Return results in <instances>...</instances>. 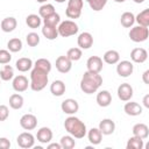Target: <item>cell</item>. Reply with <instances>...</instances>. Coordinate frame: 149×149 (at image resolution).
Instances as JSON below:
<instances>
[{
    "mask_svg": "<svg viewBox=\"0 0 149 149\" xmlns=\"http://www.w3.org/2000/svg\"><path fill=\"white\" fill-rule=\"evenodd\" d=\"M102 61L107 64H111V65L116 64L120 61V54L116 50H113V49L107 50L102 56Z\"/></svg>",
    "mask_w": 149,
    "mask_h": 149,
    "instance_id": "25",
    "label": "cell"
},
{
    "mask_svg": "<svg viewBox=\"0 0 149 149\" xmlns=\"http://www.w3.org/2000/svg\"><path fill=\"white\" fill-rule=\"evenodd\" d=\"M85 1L88 3L90 8L92 10H94V12L101 10L107 3V0H85Z\"/></svg>",
    "mask_w": 149,
    "mask_h": 149,
    "instance_id": "40",
    "label": "cell"
},
{
    "mask_svg": "<svg viewBox=\"0 0 149 149\" xmlns=\"http://www.w3.org/2000/svg\"><path fill=\"white\" fill-rule=\"evenodd\" d=\"M133 1H134L135 3H142V2L144 1V0H133Z\"/></svg>",
    "mask_w": 149,
    "mask_h": 149,
    "instance_id": "48",
    "label": "cell"
},
{
    "mask_svg": "<svg viewBox=\"0 0 149 149\" xmlns=\"http://www.w3.org/2000/svg\"><path fill=\"white\" fill-rule=\"evenodd\" d=\"M7 49L10 52H19V51H21V49H22V41L20 38H17V37L10 38L7 42Z\"/></svg>",
    "mask_w": 149,
    "mask_h": 149,
    "instance_id": "34",
    "label": "cell"
},
{
    "mask_svg": "<svg viewBox=\"0 0 149 149\" xmlns=\"http://www.w3.org/2000/svg\"><path fill=\"white\" fill-rule=\"evenodd\" d=\"M120 23L125 28H130L135 23V15L132 12H125L120 16Z\"/></svg>",
    "mask_w": 149,
    "mask_h": 149,
    "instance_id": "28",
    "label": "cell"
},
{
    "mask_svg": "<svg viewBox=\"0 0 149 149\" xmlns=\"http://www.w3.org/2000/svg\"><path fill=\"white\" fill-rule=\"evenodd\" d=\"M56 2H58V3H63V2H65V1H68V0H55Z\"/></svg>",
    "mask_w": 149,
    "mask_h": 149,
    "instance_id": "50",
    "label": "cell"
},
{
    "mask_svg": "<svg viewBox=\"0 0 149 149\" xmlns=\"http://www.w3.org/2000/svg\"><path fill=\"white\" fill-rule=\"evenodd\" d=\"M102 66H104L102 58L99 56H91L86 62V68H87V71L90 72L100 73V71L102 70Z\"/></svg>",
    "mask_w": 149,
    "mask_h": 149,
    "instance_id": "14",
    "label": "cell"
},
{
    "mask_svg": "<svg viewBox=\"0 0 149 149\" xmlns=\"http://www.w3.org/2000/svg\"><path fill=\"white\" fill-rule=\"evenodd\" d=\"M55 12H56V10H55L54 5L45 2V3H43V5L40 7V9H38V15H40L42 19H44L45 16H48V15L55 13Z\"/></svg>",
    "mask_w": 149,
    "mask_h": 149,
    "instance_id": "39",
    "label": "cell"
},
{
    "mask_svg": "<svg viewBox=\"0 0 149 149\" xmlns=\"http://www.w3.org/2000/svg\"><path fill=\"white\" fill-rule=\"evenodd\" d=\"M83 6H84V1L83 0H68L65 15L69 19H78V17H80Z\"/></svg>",
    "mask_w": 149,
    "mask_h": 149,
    "instance_id": "5",
    "label": "cell"
},
{
    "mask_svg": "<svg viewBox=\"0 0 149 149\" xmlns=\"http://www.w3.org/2000/svg\"><path fill=\"white\" fill-rule=\"evenodd\" d=\"M123 111L127 115L130 116H137L142 114V106L140 104H137L136 101H126L125 106H123Z\"/></svg>",
    "mask_w": 149,
    "mask_h": 149,
    "instance_id": "17",
    "label": "cell"
},
{
    "mask_svg": "<svg viewBox=\"0 0 149 149\" xmlns=\"http://www.w3.org/2000/svg\"><path fill=\"white\" fill-rule=\"evenodd\" d=\"M61 109L64 114H68V115H74L78 109H79V104L77 100L72 99V98H68L65 100L62 101L61 104Z\"/></svg>",
    "mask_w": 149,
    "mask_h": 149,
    "instance_id": "8",
    "label": "cell"
},
{
    "mask_svg": "<svg viewBox=\"0 0 149 149\" xmlns=\"http://www.w3.org/2000/svg\"><path fill=\"white\" fill-rule=\"evenodd\" d=\"M34 66V63L30 58L28 57H21L15 62V68L20 71V72H27L29 70H31V68Z\"/></svg>",
    "mask_w": 149,
    "mask_h": 149,
    "instance_id": "23",
    "label": "cell"
},
{
    "mask_svg": "<svg viewBox=\"0 0 149 149\" xmlns=\"http://www.w3.org/2000/svg\"><path fill=\"white\" fill-rule=\"evenodd\" d=\"M12 61V55L9 50L0 49V64H8Z\"/></svg>",
    "mask_w": 149,
    "mask_h": 149,
    "instance_id": "42",
    "label": "cell"
},
{
    "mask_svg": "<svg viewBox=\"0 0 149 149\" xmlns=\"http://www.w3.org/2000/svg\"><path fill=\"white\" fill-rule=\"evenodd\" d=\"M23 102H24L23 97L21 94H19V93H14V94H12L9 97V106L13 109H20V108H22Z\"/></svg>",
    "mask_w": 149,
    "mask_h": 149,
    "instance_id": "31",
    "label": "cell"
},
{
    "mask_svg": "<svg viewBox=\"0 0 149 149\" xmlns=\"http://www.w3.org/2000/svg\"><path fill=\"white\" fill-rule=\"evenodd\" d=\"M65 90H66V87H65L64 81H63V80H59V79L54 80V81L51 83V85H50V92H51V94L55 95V97H61V95H63V94L65 93Z\"/></svg>",
    "mask_w": 149,
    "mask_h": 149,
    "instance_id": "24",
    "label": "cell"
},
{
    "mask_svg": "<svg viewBox=\"0 0 149 149\" xmlns=\"http://www.w3.org/2000/svg\"><path fill=\"white\" fill-rule=\"evenodd\" d=\"M26 42H27V44L29 47H36L40 43V36H38V34L37 33H34V31L27 34Z\"/></svg>",
    "mask_w": 149,
    "mask_h": 149,
    "instance_id": "41",
    "label": "cell"
},
{
    "mask_svg": "<svg viewBox=\"0 0 149 149\" xmlns=\"http://www.w3.org/2000/svg\"><path fill=\"white\" fill-rule=\"evenodd\" d=\"M102 135H111L115 130V122L112 119H102L98 126Z\"/></svg>",
    "mask_w": 149,
    "mask_h": 149,
    "instance_id": "19",
    "label": "cell"
},
{
    "mask_svg": "<svg viewBox=\"0 0 149 149\" xmlns=\"http://www.w3.org/2000/svg\"><path fill=\"white\" fill-rule=\"evenodd\" d=\"M148 77H149V70H146L144 72H143V74H142V80H143V83L144 84H149V79H148Z\"/></svg>",
    "mask_w": 149,
    "mask_h": 149,
    "instance_id": "45",
    "label": "cell"
},
{
    "mask_svg": "<svg viewBox=\"0 0 149 149\" xmlns=\"http://www.w3.org/2000/svg\"><path fill=\"white\" fill-rule=\"evenodd\" d=\"M37 2H40V3H45V2H48V0H36Z\"/></svg>",
    "mask_w": 149,
    "mask_h": 149,
    "instance_id": "49",
    "label": "cell"
},
{
    "mask_svg": "<svg viewBox=\"0 0 149 149\" xmlns=\"http://www.w3.org/2000/svg\"><path fill=\"white\" fill-rule=\"evenodd\" d=\"M129 37L133 42L135 43H141L147 41L148 36H149V29L148 27H142V26H135L132 27L129 30Z\"/></svg>",
    "mask_w": 149,
    "mask_h": 149,
    "instance_id": "6",
    "label": "cell"
},
{
    "mask_svg": "<svg viewBox=\"0 0 149 149\" xmlns=\"http://www.w3.org/2000/svg\"><path fill=\"white\" fill-rule=\"evenodd\" d=\"M42 34L43 36L49 40V41H54L58 37V30H57V27H54V26H48V24H43V28H42Z\"/></svg>",
    "mask_w": 149,
    "mask_h": 149,
    "instance_id": "27",
    "label": "cell"
},
{
    "mask_svg": "<svg viewBox=\"0 0 149 149\" xmlns=\"http://www.w3.org/2000/svg\"><path fill=\"white\" fill-rule=\"evenodd\" d=\"M12 86H13V90L17 93L20 92H24L28 86H29V81H28V78L23 74H19V76H15L13 78V81H12Z\"/></svg>",
    "mask_w": 149,
    "mask_h": 149,
    "instance_id": "12",
    "label": "cell"
},
{
    "mask_svg": "<svg viewBox=\"0 0 149 149\" xmlns=\"http://www.w3.org/2000/svg\"><path fill=\"white\" fill-rule=\"evenodd\" d=\"M47 148H48V149H62L61 143H50V142L48 143Z\"/></svg>",
    "mask_w": 149,
    "mask_h": 149,
    "instance_id": "46",
    "label": "cell"
},
{
    "mask_svg": "<svg viewBox=\"0 0 149 149\" xmlns=\"http://www.w3.org/2000/svg\"><path fill=\"white\" fill-rule=\"evenodd\" d=\"M77 44H78V48H80L81 50H86V49H90L92 45H93V36L91 33L88 31H83L78 35V38H77Z\"/></svg>",
    "mask_w": 149,
    "mask_h": 149,
    "instance_id": "13",
    "label": "cell"
},
{
    "mask_svg": "<svg viewBox=\"0 0 149 149\" xmlns=\"http://www.w3.org/2000/svg\"><path fill=\"white\" fill-rule=\"evenodd\" d=\"M20 126L24 130H33L37 126V118L34 114H30V113L23 114L20 119Z\"/></svg>",
    "mask_w": 149,
    "mask_h": 149,
    "instance_id": "11",
    "label": "cell"
},
{
    "mask_svg": "<svg viewBox=\"0 0 149 149\" xmlns=\"http://www.w3.org/2000/svg\"><path fill=\"white\" fill-rule=\"evenodd\" d=\"M52 130L49 128V127H41L38 130H37V134H36V139L40 143L42 144H48L49 142H51L52 140Z\"/></svg>",
    "mask_w": 149,
    "mask_h": 149,
    "instance_id": "18",
    "label": "cell"
},
{
    "mask_svg": "<svg viewBox=\"0 0 149 149\" xmlns=\"http://www.w3.org/2000/svg\"><path fill=\"white\" fill-rule=\"evenodd\" d=\"M64 128L74 139H83L87 133L86 125L74 115H70L64 120Z\"/></svg>",
    "mask_w": 149,
    "mask_h": 149,
    "instance_id": "2",
    "label": "cell"
},
{
    "mask_svg": "<svg viewBox=\"0 0 149 149\" xmlns=\"http://www.w3.org/2000/svg\"><path fill=\"white\" fill-rule=\"evenodd\" d=\"M16 143L20 148L23 149H29L33 148L35 144V137L31 133L29 132H23L21 134H19V136L16 137Z\"/></svg>",
    "mask_w": 149,
    "mask_h": 149,
    "instance_id": "7",
    "label": "cell"
},
{
    "mask_svg": "<svg viewBox=\"0 0 149 149\" xmlns=\"http://www.w3.org/2000/svg\"><path fill=\"white\" fill-rule=\"evenodd\" d=\"M9 116V109L6 105H0V121L7 120Z\"/></svg>",
    "mask_w": 149,
    "mask_h": 149,
    "instance_id": "43",
    "label": "cell"
},
{
    "mask_svg": "<svg viewBox=\"0 0 149 149\" xmlns=\"http://www.w3.org/2000/svg\"><path fill=\"white\" fill-rule=\"evenodd\" d=\"M10 148V141L7 137H0V149Z\"/></svg>",
    "mask_w": 149,
    "mask_h": 149,
    "instance_id": "44",
    "label": "cell"
},
{
    "mask_svg": "<svg viewBox=\"0 0 149 149\" xmlns=\"http://www.w3.org/2000/svg\"><path fill=\"white\" fill-rule=\"evenodd\" d=\"M116 93H118V98L121 100V101H128L133 98V94H134V91H133V87L130 84L128 83H122L119 85L118 90H116Z\"/></svg>",
    "mask_w": 149,
    "mask_h": 149,
    "instance_id": "10",
    "label": "cell"
},
{
    "mask_svg": "<svg viewBox=\"0 0 149 149\" xmlns=\"http://www.w3.org/2000/svg\"><path fill=\"white\" fill-rule=\"evenodd\" d=\"M102 84V77L99 73L86 71L80 79V90L86 94L95 93Z\"/></svg>",
    "mask_w": 149,
    "mask_h": 149,
    "instance_id": "1",
    "label": "cell"
},
{
    "mask_svg": "<svg viewBox=\"0 0 149 149\" xmlns=\"http://www.w3.org/2000/svg\"><path fill=\"white\" fill-rule=\"evenodd\" d=\"M26 23L29 28L31 29H36L41 26L42 23V17L37 14H29L27 17H26Z\"/></svg>",
    "mask_w": 149,
    "mask_h": 149,
    "instance_id": "30",
    "label": "cell"
},
{
    "mask_svg": "<svg viewBox=\"0 0 149 149\" xmlns=\"http://www.w3.org/2000/svg\"><path fill=\"white\" fill-rule=\"evenodd\" d=\"M42 20H43V24H48V26L57 27V26L59 24V22H61V16H59L58 13L55 12V13H52V14L45 16V17L42 19Z\"/></svg>",
    "mask_w": 149,
    "mask_h": 149,
    "instance_id": "36",
    "label": "cell"
},
{
    "mask_svg": "<svg viewBox=\"0 0 149 149\" xmlns=\"http://www.w3.org/2000/svg\"><path fill=\"white\" fill-rule=\"evenodd\" d=\"M116 64V73L122 78L129 77L134 71V65L130 61H119Z\"/></svg>",
    "mask_w": 149,
    "mask_h": 149,
    "instance_id": "9",
    "label": "cell"
},
{
    "mask_svg": "<svg viewBox=\"0 0 149 149\" xmlns=\"http://www.w3.org/2000/svg\"><path fill=\"white\" fill-rule=\"evenodd\" d=\"M95 100H97V104L100 107H107L112 102V94L107 90H101V91L98 92Z\"/></svg>",
    "mask_w": 149,
    "mask_h": 149,
    "instance_id": "20",
    "label": "cell"
},
{
    "mask_svg": "<svg viewBox=\"0 0 149 149\" xmlns=\"http://www.w3.org/2000/svg\"><path fill=\"white\" fill-rule=\"evenodd\" d=\"M59 143H61L62 149H72V148H74V146H76L74 137L71 136L70 134H69V135H64V136H62Z\"/></svg>",
    "mask_w": 149,
    "mask_h": 149,
    "instance_id": "35",
    "label": "cell"
},
{
    "mask_svg": "<svg viewBox=\"0 0 149 149\" xmlns=\"http://www.w3.org/2000/svg\"><path fill=\"white\" fill-rule=\"evenodd\" d=\"M135 22L142 27H149V9L146 8L135 16Z\"/></svg>",
    "mask_w": 149,
    "mask_h": 149,
    "instance_id": "29",
    "label": "cell"
},
{
    "mask_svg": "<svg viewBox=\"0 0 149 149\" xmlns=\"http://www.w3.org/2000/svg\"><path fill=\"white\" fill-rule=\"evenodd\" d=\"M57 30H58V36L62 37H69V36H73L78 33L79 28L78 24L72 21V20H64L61 21L59 24L57 26Z\"/></svg>",
    "mask_w": 149,
    "mask_h": 149,
    "instance_id": "4",
    "label": "cell"
},
{
    "mask_svg": "<svg viewBox=\"0 0 149 149\" xmlns=\"http://www.w3.org/2000/svg\"><path fill=\"white\" fill-rule=\"evenodd\" d=\"M48 72L41 70V69H37V68H33L31 72H30V83H29V86L33 91L35 92H40L42 91L48 81H49V77H48Z\"/></svg>",
    "mask_w": 149,
    "mask_h": 149,
    "instance_id": "3",
    "label": "cell"
},
{
    "mask_svg": "<svg viewBox=\"0 0 149 149\" xmlns=\"http://www.w3.org/2000/svg\"><path fill=\"white\" fill-rule=\"evenodd\" d=\"M115 2H118V3H121V2H125L126 0H114Z\"/></svg>",
    "mask_w": 149,
    "mask_h": 149,
    "instance_id": "51",
    "label": "cell"
},
{
    "mask_svg": "<svg viewBox=\"0 0 149 149\" xmlns=\"http://www.w3.org/2000/svg\"><path fill=\"white\" fill-rule=\"evenodd\" d=\"M83 56V51L80 48H70L66 52V57L71 61V62H77Z\"/></svg>",
    "mask_w": 149,
    "mask_h": 149,
    "instance_id": "38",
    "label": "cell"
},
{
    "mask_svg": "<svg viewBox=\"0 0 149 149\" xmlns=\"http://www.w3.org/2000/svg\"><path fill=\"white\" fill-rule=\"evenodd\" d=\"M143 146H144L143 140L140 139V137H137V136H134V135H133L132 137L128 139L126 148H127V149H142Z\"/></svg>",
    "mask_w": 149,
    "mask_h": 149,
    "instance_id": "33",
    "label": "cell"
},
{
    "mask_svg": "<svg viewBox=\"0 0 149 149\" xmlns=\"http://www.w3.org/2000/svg\"><path fill=\"white\" fill-rule=\"evenodd\" d=\"M14 78V69L10 65L5 64L0 70V79L3 81H8Z\"/></svg>",
    "mask_w": 149,
    "mask_h": 149,
    "instance_id": "32",
    "label": "cell"
},
{
    "mask_svg": "<svg viewBox=\"0 0 149 149\" xmlns=\"http://www.w3.org/2000/svg\"><path fill=\"white\" fill-rule=\"evenodd\" d=\"M147 58H148V52L144 48H134L130 51V59L133 63L141 64V63H144Z\"/></svg>",
    "mask_w": 149,
    "mask_h": 149,
    "instance_id": "15",
    "label": "cell"
},
{
    "mask_svg": "<svg viewBox=\"0 0 149 149\" xmlns=\"http://www.w3.org/2000/svg\"><path fill=\"white\" fill-rule=\"evenodd\" d=\"M86 134H87V139H88L90 143L93 146L99 144L102 140V134L99 130V128H91Z\"/></svg>",
    "mask_w": 149,
    "mask_h": 149,
    "instance_id": "26",
    "label": "cell"
},
{
    "mask_svg": "<svg viewBox=\"0 0 149 149\" xmlns=\"http://www.w3.org/2000/svg\"><path fill=\"white\" fill-rule=\"evenodd\" d=\"M56 69L61 73H68L72 69V62L66 57V56H59L56 59Z\"/></svg>",
    "mask_w": 149,
    "mask_h": 149,
    "instance_id": "16",
    "label": "cell"
},
{
    "mask_svg": "<svg viewBox=\"0 0 149 149\" xmlns=\"http://www.w3.org/2000/svg\"><path fill=\"white\" fill-rule=\"evenodd\" d=\"M16 26H17V21L13 16H8V17L2 19V21L0 23V28H1V30L3 33H12V31H14Z\"/></svg>",
    "mask_w": 149,
    "mask_h": 149,
    "instance_id": "21",
    "label": "cell"
},
{
    "mask_svg": "<svg viewBox=\"0 0 149 149\" xmlns=\"http://www.w3.org/2000/svg\"><path fill=\"white\" fill-rule=\"evenodd\" d=\"M34 68L41 69V70H43V71H45V72L49 73V72L51 71V63H50V61L47 59V58H38V59L35 61Z\"/></svg>",
    "mask_w": 149,
    "mask_h": 149,
    "instance_id": "37",
    "label": "cell"
},
{
    "mask_svg": "<svg viewBox=\"0 0 149 149\" xmlns=\"http://www.w3.org/2000/svg\"><path fill=\"white\" fill-rule=\"evenodd\" d=\"M132 132H133V135L134 136H137V137H140L142 140H146L148 137V135H149V128H148V126L146 123H142V122L134 125L133 128H132Z\"/></svg>",
    "mask_w": 149,
    "mask_h": 149,
    "instance_id": "22",
    "label": "cell"
},
{
    "mask_svg": "<svg viewBox=\"0 0 149 149\" xmlns=\"http://www.w3.org/2000/svg\"><path fill=\"white\" fill-rule=\"evenodd\" d=\"M143 106L146 108H149V94H146L143 97Z\"/></svg>",
    "mask_w": 149,
    "mask_h": 149,
    "instance_id": "47",
    "label": "cell"
}]
</instances>
